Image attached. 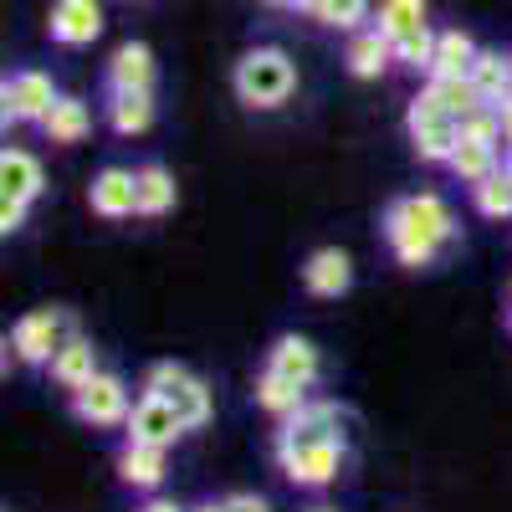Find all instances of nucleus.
<instances>
[{"label": "nucleus", "instance_id": "nucleus-1", "mask_svg": "<svg viewBox=\"0 0 512 512\" xmlns=\"http://www.w3.org/2000/svg\"><path fill=\"white\" fill-rule=\"evenodd\" d=\"M277 466L292 487H333L349 466V410L333 400H308L277 431Z\"/></svg>", "mask_w": 512, "mask_h": 512}, {"label": "nucleus", "instance_id": "nucleus-2", "mask_svg": "<svg viewBox=\"0 0 512 512\" xmlns=\"http://www.w3.org/2000/svg\"><path fill=\"white\" fill-rule=\"evenodd\" d=\"M461 226L451 216V205L436 190H420V195H400L390 210H384V241H390L395 262L420 272V267H436V256L446 246H456Z\"/></svg>", "mask_w": 512, "mask_h": 512}, {"label": "nucleus", "instance_id": "nucleus-3", "mask_svg": "<svg viewBox=\"0 0 512 512\" xmlns=\"http://www.w3.org/2000/svg\"><path fill=\"white\" fill-rule=\"evenodd\" d=\"M231 88L246 108L256 113H272L297 93V67L282 47H251L236 67H231Z\"/></svg>", "mask_w": 512, "mask_h": 512}, {"label": "nucleus", "instance_id": "nucleus-4", "mask_svg": "<svg viewBox=\"0 0 512 512\" xmlns=\"http://www.w3.org/2000/svg\"><path fill=\"white\" fill-rule=\"evenodd\" d=\"M144 395H159L164 405H175L190 431L210 425V415H216V395H210V384L200 374H190L185 364H175V359H164V364H154L144 374Z\"/></svg>", "mask_w": 512, "mask_h": 512}, {"label": "nucleus", "instance_id": "nucleus-5", "mask_svg": "<svg viewBox=\"0 0 512 512\" xmlns=\"http://www.w3.org/2000/svg\"><path fill=\"white\" fill-rule=\"evenodd\" d=\"M405 134H410V149L425 159V164H451L456 144H461V118H451L446 108H436L431 98H415L410 113H405Z\"/></svg>", "mask_w": 512, "mask_h": 512}, {"label": "nucleus", "instance_id": "nucleus-6", "mask_svg": "<svg viewBox=\"0 0 512 512\" xmlns=\"http://www.w3.org/2000/svg\"><path fill=\"white\" fill-rule=\"evenodd\" d=\"M139 400H128V384L108 369H98L82 390H72V415L82 425H93V431H113V425H128Z\"/></svg>", "mask_w": 512, "mask_h": 512}, {"label": "nucleus", "instance_id": "nucleus-7", "mask_svg": "<svg viewBox=\"0 0 512 512\" xmlns=\"http://www.w3.org/2000/svg\"><path fill=\"white\" fill-rule=\"evenodd\" d=\"M57 82L52 72H36V67H21L0 82V118L6 123H47V113L57 108Z\"/></svg>", "mask_w": 512, "mask_h": 512}, {"label": "nucleus", "instance_id": "nucleus-8", "mask_svg": "<svg viewBox=\"0 0 512 512\" xmlns=\"http://www.w3.org/2000/svg\"><path fill=\"white\" fill-rule=\"evenodd\" d=\"M67 333H72V323H67L62 308H31V313L16 318V328H11V349H16L21 364L41 369V364H52V354L67 344Z\"/></svg>", "mask_w": 512, "mask_h": 512}, {"label": "nucleus", "instance_id": "nucleus-9", "mask_svg": "<svg viewBox=\"0 0 512 512\" xmlns=\"http://www.w3.org/2000/svg\"><path fill=\"white\" fill-rule=\"evenodd\" d=\"M88 205H93V216H103V221L139 216V169H123V164L98 169L93 185H88Z\"/></svg>", "mask_w": 512, "mask_h": 512}, {"label": "nucleus", "instance_id": "nucleus-10", "mask_svg": "<svg viewBox=\"0 0 512 512\" xmlns=\"http://www.w3.org/2000/svg\"><path fill=\"white\" fill-rule=\"evenodd\" d=\"M185 431H190V425L180 420L175 405H164L159 395H139L134 415H128V425H123V441H134V446H164L169 451Z\"/></svg>", "mask_w": 512, "mask_h": 512}, {"label": "nucleus", "instance_id": "nucleus-11", "mask_svg": "<svg viewBox=\"0 0 512 512\" xmlns=\"http://www.w3.org/2000/svg\"><path fill=\"white\" fill-rule=\"evenodd\" d=\"M267 369L282 374V379H292V384H303V390H313L318 374H323V354H318L313 338H303V333H282L277 344L267 349Z\"/></svg>", "mask_w": 512, "mask_h": 512}, {"label": "nucleus", "instance_id": "nucleus-12", "mask_svg": "<svg viewBox=\"0 0 512 512\" xmlns=\"http://www.w3.org/2000/svg\"><path fill=\"white\" fill-rule=\"evenodd\" d=\"M47 31L57 47H88V41L103 36V6L98 0H57L47 16Z\"/></svg>", "mask_w": 512, "mask_h": 512}, {"label": "nucleus", "instance_id": "nucleus-13", "mask_svg": "<svg viewBox=\"0 0 512 512\" xmlns=\"http://www.w3.org/2000/svg\"><path fill=\"white\" fill-rule=\"evenodd\" d=\"M303 287L313 297H344L354 287V256L344 246H318L303 262Z\"/></svg>", "mask_w": 512, "mask_h": 512}, {"label": "nucleus", "instance_id": "nucleus-14", "mask_svg": "<svg viewBox=\"0 0 512 512\" xmlns=\"http://www.w3.org/2000/svg\"><path fill=\"white\" fill-rule=\"evenodd\" d=\"M47 190V175H41V159L26 149H6L0 154V205H26Z\"/></svg>", "mask_w": 512, "mask_h": 512}, {"label": "nucleus", "instance_id": "nucleus-15", "mask_svg": "<svg viewBox=\"0 0 512 512\" xmlns=\"http://www.w3.org/2000/svg\"><path fill=\"white\" fill-rule=\"evenodd\" d=\"M108 93H154V52L144 41H123L108 57Z\"/></svg>", "mask_w": 512, "mask_h": 512}, {"label": "nucleus", "instance_id": "nucleus-16", "mask_svg": "<svg viewBox=\"0 0 512 512\" xmlns=\"http://www.w3.org/2000/svg\"><path fill=\"white\" fill-rule=\"evenodd\" d=\"M47 369H52V379L62 384L67 395H72V390H82V384H88V379L98 374V349H93V338L72 328V333H67V344L52 354V364H47Z\"/></svg>", "mask_w": 512, "mask_h": 512}, {"label": "nucleus", "instance_id": "nucleus-17", "mask_svg": "<svg viewBox=\"0 0 512 512\" xmlns=\"http://www.w3.org/2000/svg\"><path fill=\"white\" fill-rule=\"evenodd\" d=\"M169 472V451L164 446H134V441H123L118 451V482L123 487H134V492H154Z\"/></svg>", "mask_w": 512, "mask_h": 512}, {"label": "nucleus", "instance_id": "nucleus-18", "mask_svg": "<svg viewBox=\"0 0 512 512\" xmlns=\"http://www.w3.org/2000/svg\"><path fill=\"white\" fill-rule=\"evenodd\" d=\"M425 26H431L425 21V0H379V11H374V31L390 41V47H400V41H410Z\"/></svg>", "mask_w": 512, "mask_h": 512}, {"label": "nucleus", "instance_id": "nucleus-19", "mask_svg": "<svg viewBox=\"0 0 512 512\" xmlns=\"http://www.w3.org/2000/svg\"><path fill=\"white\" fill-rule=\"evenodd\" d=\"M425 98H431L436 108H446L451 118H461V123L487 108V98L477 93L472 77H431V82H425Z\"/></svg>", "mask_w": 512, "mask_h": 512}, {"label": "nucleus", "instance_id": "nucleus-20", "mask_svg": "<svg viewBox=\"0 0 512 512\" xmlns=\"http://www.w3.org/2000/svg\"><path fill=\"white\" fill-rule=\"evenodd\" d=\"M256 410H267L272 420H287V415H297L308 405V390L303 384H292V379H282V374H272V369H262L256 374Z\"/></svg>", "mask_w": 512, "mask_h": 512}, {"label": "nucleus", "instance_id": "nucleus-21", "mask_svg": "<svg viewBox=\"0 0 512 512\" xmlns=\"http://www.w3.org/2000/svg\"><path fill=\"white\" fill-rule=\"evenodd\" d=\"M108 128L123 139H139L154 128V93H108Z\"/></svg>", "mask_w": 512, "mask_h": 512}, {"label": "nucleus", "instance_id": "nucleus-22", "mask_svg": "<svg viewBox=\"0 0 512 512\" xmlns=\"http://www.w3.org/2000/svg\"><path fill=\"white\" fill-rule=\"evenodd\" d=\"M41 134H47L52 144H82V139L93 134V113H88V103L72 98V93H62L57 108L47 113V123H41Z\"/></svg>", "mask_w": 512, "mask_h": 512}, {"label": "nucleus", "instance_id": "nucleus-23", "mask_svg": "<svg viewBox=\"0 0 512 512\" xmlns=\"http://www.w3.org/2000/svg\"><path fill=\"white\" fill-rule=\"evenodd\" d=\"M344 62H349V72H354V77H364V82H369V77H379L384 67L395 62V47H390V41H384L374 26H364V31H354Z\"/></svg>", "mask_w": 512, "mask_h": 512}, {"label": "nucleus", "instance_id": "nucleus-24", "mask_svg": "<svg viewBox=\"0 0 512 512\" xmlns=\"http://www.w3.org/2000/svg\"><path fill=\"white\" fill-rule=\"evenodd\" d=\"M466 77L477 82V93L487 98V108H502L512 98V57H502V52H477V62H472Z\"/></svg>", "mask_w": 512, "mask_h": 512}, {"label": "nucleus", "instance_id": "nucleus-25", "mask_svg": "<svg viewBox=\"0 0 512 512\" xmlns=\"http://www.w3.org/2000/svg\"><path fill=\"white\" fill-rule=\"evenodd\" d=\"M451 175L461 180V185H482L487 175H497V144H482V139H466L461 134V144H456V154H451Z\"/></svg>", "mask_w": 512, "mask_h": 512}, {"label": "nucleus", "instance_id": "nucleus-26", "mask_svg": "<svg viewBox=\"0 0 512 512\" xmlns=\"http://www.w3.org/2000/svg\"><path fill=\"white\" fill-rule=\"evenodd\" d=\"M477 41L466 36L461 26L456 31H441L436 36V62H431V77H466L472 72V62H477Z\"/></svg>", "mask_w": 512, "mask_h": 512}, {"label": "nucleus", "instance_id": "nucleus-27", "mask_svg": "<svg viewBox=\"0 0 512 512\" xmlns=\"http://www.w3.org/2000/svg\"><path fill=\"white\" fill-rule=\"evenodd\" d=\"M175 175H169L164 164H144L139 169V216H164V210H175Z\"/></svg>", "mask_w": 512, "mask_h": 512}, {"label": "nucleus", "instance_id": "nucleus-28", "mask_svg": "<svg viewBox=\"0 0 512 512\" xmlns=\"http://www.w3.org/2000/svg\"><path fill=\"white\" fill-rule=\"evenodd\" d=\"M472 205H477V216H487V221H512V180H507V169L487 175L482 185H472Z\"/></svg>", "mask_w": 512, "mask_h": 512}, {"label": "nucleus", "instance_id": "nucleus-29", "mask_svg": "<svg viewBox=\"0 0 512 512\" xmlns=\"http://www.w3.org/2000/svg\"><path fill=\"white\" fill-rule=\"evenodd\" d=\"M308 16L323 21V26H338V31H364V21H369V0H313Z\"/></svg>", "mask_w": 512, "mask_h": 512}, {"label": "nucleus", "instance_id": "nucleus-30", "mask_svg": "<svg viewBox=\"0 0 512 512\" xmlns=\"http://www.w3.org/2000/svg\"><path fill=\"white\" fill-rule=\"evenodd\" d=\"M436 36H441V31H431V26L415 31L410 41H400V47H395V62L410 67V72H431V62H436Z\"/></svg>", "mask_w": 512, "mask_h": 512}, {"label": "nucleus", "instance_id": "nucleus-31", "mask_svg": "<svg viewBox=\"0 0 512 512\" xmlns=\"http://www.w3.org/2000/svg\"><path fill=\"white\" fill-rule=\"evenodd\" d=\"M461 134H466V139H482V144H502V113H497V108L472 113V118L461 123Z\"/></svg>", "mask_w": 512, "mask_h": 512}, {"label": "nucleus", "instance_id": "nucleus-32", "mask_svg": "<svg viewBox=\"0 0 512 512\" xmlns=\"http://www.w3.org/2000/svg\"><path fill=\"white\" fill-rule=\"evenodd\" d=\"M216 507H221V512H272V502L256 497V492H231V497H221Z\"/></svg>", "mask_w": 512, "mask_h": 512}, {"label": "nucleus", "instance_id": "nucleus-33", "mask_svg": "<svg viewBox=\"0 0 512 512\" xmlns=\"http://www.w3.org/2000/svg\"><path fill=\"white\" fill-rule=\"evenodd\" d=\"M139 512H190V507H180V502H169V497H154V502H144Z\"/></svg>", "mask_w": 512, "mask_h": 512}, {"label": "nucleus", "instance_id": "nucleus-34", "mask_svg": "<svg viewBox=\"0 0 512 512\" xmlns=\"http://www.w3.org/2000/svg\"><path fill=\"white\" fill-rule=\"evenodd\" d=\"M262 6H272V11H308L313 0H262Z\"/></svg>", "mask_w": 512, "mask_h": 512}, {"label": "nucleus", "instance_id": "nucleus-35", "mask_svg": "<svg viewBox=\"0 0 512 512\" xmlns=\"http://www.w3.org/2000/svg\"><path fill=\"white\" fill-rule=\"evenodd\" d=\"M497 113H502V139H507V149H512V98H507Z\"/></svg>", "mask_w": 512, "mask_h": 512}, {"label": "nucleus", "instance_id": "nucleus-36", "mask_svg": "<svg viewBox=\"0 0 512 512\" xmlns=\"http://www.w3.org/2000/svg\"><path fill=\"white\" fill-rule=\"evenodd\" d=\"M190 512H221L216 502H200V507H190Z\"/></svg>", "mask_w": 512, "mask_h": 512}, {"label": "nucleus", "instance_id": "nucleus-37", "mask_svg": "<svg viewBox=\"0 0 512 512\" xmlns=\"http://www.w3.org/2000/svg\"><path fill=\"white\" fill-rule=\"evenodd\" d=\"M502 169H507V180H512V159H507V164H502Z\"/></svg>", "mask_w": 512, "mask_h": 512}, {"label": "nucleus", "instance_id": "nucleus-38", "mask_svg": "<svg viewBox=\"0 0 512 512\" xmlns=\"http://www.w3.org/2000/svg\"><path fill=\"white\" fill-rule=\"evenodd\" d=\"M507 333H512V308H507Z\"/></svg>", "mask_w": 512, "mask_h": 512}, {"label": "nucleus", "instance_id": "nucleus-39", "mask_svg": "<svg viewBox=\"0 0 512 512\" xmlns=\"http://www.w3.org/2000/svg\"><path fill=\"white\" fill-rule=\"evenodd\" d=\"M308 512H333V507H308Z\"/></svg>", "mask_w": 512, "mask_h": 512}]
</instances>
